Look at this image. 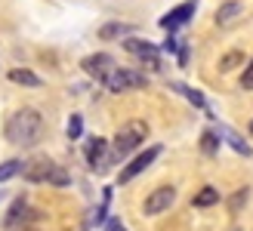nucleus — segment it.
Listing matches in <instances>:
<instances>
[{
	"label": "nucleus",
	"instance_id": "1",
	"mask_svg": "<svg viewBox=\"0 0 253 231\" xmlns=\"http://www.w3.org/2000/svg\"><path fill=\"white\" fill-rule=\"evenodd\" d=\"M3 136L16 148H34L43 139V114L37 108H19L3 123Z\"/></svg>",
	"mask_w": 253,
	"mask_h": 231
},
{
	"label": "nucleus",
	"instance_id": "2",
	"mask_svg": "<svg viewBox=\"0 0 253 231\" xmlns=\"http://www.w3.org/2000/svg\"><path fill=\"white\" fill-rule=\"evenodd\" d=\"M22 176H25V182H31V185H53V188L71 185V173H68L62 163L49 160V157H41V160L25 163Z\"/></svg>",
	"mask_w": 253,
	"mask_h": 231
},
{
	"label": "nucleus",
	"instance_id": "3",
	"mask_svg": "<svg viewBox=\"0 0 253 231\" xmlns=\"http://www.w3.org/2000/svg\"><path fill=\"white\" fill-rule=\"evenodd\" d=\"M145 139H148V123L145 120H130L115 133V139H111V154L124 160V157H130Z\"/></svg>",
	"mask_w": 253,
	"mask_h": 231
},
{
	"label": "nucleus",
	"instance_id": "4",
	"mask_svg": "<svg viewBox=\"0 0 253 231\" xmlns=\"http://www.w3.org/2000/svg\"><path fill=\"white\" fill-rule=\"evenodd\" d=\"M142 86H148V77L145 71H136V68H115L105 77L108 93H126V89H142Z\"/></svg>",
	"mask_w": 253,
	"mask_h": 231
},
{
	"label": "nucleus",
	"instance_id": "5",
	"mask_svg": "<svg viewBox=\"0 0 253 231\" xmlns=\"http://www.w3.org/2000/svg\"><path fill=\"white\" fill-rule=\"evenodd\" d=\"M86 163H90V170H96V173H105L108 170V163L111 160H118L115 154H111V145H108V139H102V136H93L90 142H86Z\"/></svg>",
	"mask_w": 253,
	"mask_h": 231
},
{
	"label": "nucleus",
	"instance_id": "6",
	"mask_svg": "<svg viewBox=\"0 0 253 231\" xmlns=\"http://www.w3.org/2000/svg\"><path fill=\"white\" fill-rule=\"evenodd\" d=\"M124 49L130 56H136L142 65H148V68H161V49L155 46V43H148V40H139V37H124Z\"/></svg>",
	"mask_w": 253,
	"mask_h": 231
},
{
	"label": "nucleus",
	"instance_id": "7",
	"mask_svg": "<svg viewBox=\"0 0 253 231\" xmlns=\"http://www.w3.org/2000/svg\"><path fill=\"white\" fill-rule=\"evenodd\" d=\"M161 151H164L161 145H148V148H145L142 154H136V157H133V160L126 163L124 170H121V185H126V182H133V179H136L139 173H145L148 166H151V163H155V160L161 157Z\"/></svg>",
	"mask_w": 253,
	"mask_h": 231
},
{
	"label": "nucleus",
	"instance_id": "8",
	"mask_svg": "<svg viewBox=\"0 0 253 231\" xmlns=\"http://www.w3.org/2000/svg\"><path fill=\"white\" fill-rule=\"evenodd\" d=\"M37 219H43V213L41 210H31L28 203H25V197H16V200H12V207H9V213H6V219H3V225L9 231H16L22 225H34Z\"/></svg>",
	"mask_w": 253,
	"mask_h": 231
},
{
	"label": "nucleus",
	"instance_id": "9",
	"mask_svg": "<svg viewBox=\"0 0 253 231\" xmlns=\"http://www.w3.org/2000/svg\"><path fill=\"white\" fill-rule=\"evenodd\" d=\"M173 203H176V188H173V185H158V188L145 197L142 213H145V216H161V213H167Z\"/></svg>",
	"mask_w": 253,
	"mask_h": 231
},
{
	"label": "nucleus",
	"instance_id": "10",
	"mask_svg": "<svg viewBox=\"0 0 253 231\" xmlns=\"http://www.w3.org/2000/svg\"><path fill=\"white\" fill-rule=\"evenodd\" d=\"M81 68H84V74H90L93 80H102V83H105V77L115 71L118 65H115V56H108V53H93V56H86V59L81 62Z\"/></svg>",
	"mask_w": 253,
	"mask_h": 231
},
{
	"label": "nucleus",
	"instance_id": "11",
	"mask_svg": "<svg viewBox=\"0 0 253 231\" xmlns=\"http://www.w3.org/2000/svg\"><path fill=\"white\" fill-rule=\"evenodd\" d=\"M195 9H198V0H185V3H179V6H173L167 16L161 19V28L164 31H176L179 25H185L188 19L195 16Z\"/></svg>",
	"mask_w": 253,
	"mask_h": 231
},
{
	"label": "nucleus",
	"instance_id": "12",
	"mask_svg": "<svg viewBox=\"0 0 253 231\" xmlns=\"http://www.w3.org/2000/svg\"><path fill=\"white\" fill-rule=\"evenodd\" d=\"M244 16V3H238V0H229V3H222L219 9H216V25L219 28H229V25H235L238 19Z\"/></svg>",
	"mask_w": 253,
	"mask_h": 231
},
{
	"label": "nucleus",
	"instance_id": "13",
	"mask_svg": "<svg viewBox=\"0 0 253 231\" xmlns=\"http://www.w3.org/2000/svg\"><path fill=\"white\" fill-rule=\"evenodd\" d=\"M136 28L133 25H124V22H108L99 28V40H121V37H130Z\"/></svg>",
	"mask_w": 253,
	"mask_h": 231
},
{
	"label": "nucleus",
	"instance_id": "14",
	"mask_svg": "<svg viewBox=\"0 0 253 231\" xmlns=\"http://www.w3.org/2000/svg\"><path fill=\"white\" fill-rule=\"evenodd\" d=\"M9 80H12V83H19V86H31V89L43 86V80H41V77H37L34 71H28V68H12V71H9Z\"/></svg>",
	"mask_w": 253,
	"mask_h": 231
},
{
	"label": "nucleus",
	"instance_id": "15",
	"mask_svg": "<svg viewBox=\"0 0 253 231\" xmlns=\"http://www.w3.org/2000/svg\"><path fill=\"white\" fill-rule=\"evenodd\" d=\"M216 133H219V136H222V139H225V142H229V145H232V148H235L238 154H247V157L253 154V151H250V145H247V142H244V139L238 136L235 130H229V126H219Z\"/></svg>",
	"mask_w": 253,
	"mask_h": 231
},
{
	"label": "nucleus",
	"instance_id": "16",
	"mask_svg": "<svg viewBox=\"0 0 253 231\" xmlns=\"http://www.w3.org/2000/svg\"><path fill=\"white\" fill-rule=\"evenodd\" d=\"M219 200V188H213V185H204V188H201L198 191V194H195V207H201V210H204V207H213V203H216Z\"/></svg>",
	"mask_w": 253,
	"mask_h": 231
},
{
	"label": "nucleus",
	"instance_id": "17",
	"mask_svg": "<svg viewBox=\"0 0 253 231\" xmlns=\"http://www.w3.org/2000/svg\"><path fill=\"white\" fill-rule=\"evenodd\" d=\"M219 142H222V139H219L216 130H204V133H201V151H204L207 157H213V154L219 151Z\"/></svg>",
	"mask_w": 253,
	"mask_h": 231
},
{
	"label": "nucleus",
	"instance_id": "18",
	"mask_svg": "<svg viewBox=\"0 0 253 231\" xmlns=\"http://www.w3.org/2000/svg\"><path fill=\"white\" fill-rule=\"evenodd\" d=\"M22 170H25V163H22L19 157H12V160H3V163H0V182H9V179H16Z\"/></svg>",
	"mask_w": 253,
	"mask_h": 231
},
{
	"label": "nucleus",
	"instance_id": "19",
	"mask_svg": "<svg viewBox=\"0 0 253 231\" xmlns=\"http://www.w3.org/2000/svg\"><path fill=\"white\" fill-rule=\"evenodd\" d=\"M238 65H244V53H241V49H232V53H225V56L219 59V71H222V74L235 71Z\"/></svg>",
	"mask_w": 253,
	"mask_h": 231
},
{
	"label": "nucleus",
	"instance_id": "20",
	"mask_svg": "<svg viewBox=\"0 0 253 231\" xmlns=\"http://www.w3.org/2000/svg\"><path fill=\"white\" fill-rule=\"evenodd\" d=\"M173 89H179V93H182V96H185L188 102H195V105H198V108H207V99H204V96H201V93H198V89H192V86H182V83H176Z\"/></svg>",
	"mask_w": 253,
	"mask_h": 231
},
{
	"label": "nucleus",
	"instance_id": "21",
	"mask_svg": "<svg viewBox=\"0 0 253 231\" xmlns=\"http://www.w3.org/2000/svg\"><path fill=\"white\" fill-rule=\"evenodd\" d=\"M84 136V117L81 114H71L68 117V139H81Z\"/></svg>",
	"mask_w": 253,
	"mask_h": 231
},
{
	"label": "nucleus",
	"instance_id": "22",
	"mask_svg": "<svg viewBox=\"0 0 253 231\" xmlns=\"http://www.w3.org/2000/svg\"><path fill=\"white\" fill-rule=\"evenodd\" d=\"M244 200H247V188H241V191L235 194V200H232V210H238V207H241Z\"/></svg>",
	"mask_w": 253,
	"mask_h": 231
},
{
	"label": "nucleus",
	"instance_id": "23",
	"mask_svg": "<svg viewBox=\"0 0 253 231\" xmlns=\"http://www.w3.org/2000/svg\"><path fill=\"white\" fill-rule=\"evenodd\" d=\"M164 53H176V37L173 34L167 37V43H164Z\"/></svg>",
	"mask_w": 253,
	"mask_h": 231
},
{
	"label": "nucleus",
	"instance_id": "24",
	"mask_svg": "<svg viewBox=\"0 0 253 231\" xmlns=\"http://www.w3.org/2000/svg\"><path fill=\"white\" fill-rule=\"evenodd\" d=\"M105 231H126V228L121 225V219H111V222L105 225Z\"/></svg>",
	"mask_w": 253,
	"mask_h": 231
},
{
	"label": "nucleus",
	"instance_id": "25",
	"mask_svg": "<svg viewBox=\"0 0 253 231\" xmlns=\"http://www.w3.org/2000/svg\"><path fill=\"white\" fill-rule=\"evenodd\" d=\"M102 219H105V207H99V210H96V219H93V222L99 225V222H102Z\"/></svg>",
	"mask_w": 253,
	"mask_h": 231
},
{
	"label": "nucleus",
	"instance_id": "26",
	"mask_svg": "<svg viewBox=\"0 0 253 231\" xmlns=\"http://www.w3.org/2000/svg\"><path fill=\"white\" fill-rule=\"evenodd\" d=\"M247 77H253V59H250V65L244 68V80H247Z\"/></svg>",
	"mask_w": 253,
	"mask_h": 231
},
{
	"label": "nucleus",
	"instance_id": "27",
	"mask_svg": "<svg viewBox=\"0 0 253 231\" xmlns=\"http://www.w3.org/2000/svg\"><path fill=\"white\" fill-rule=\"evenodd\" d=\"M16 231H41V228H34V225H22V228H16Z\"/></svg>",
	"mask_w": 253,
	"mask_h": 231
},
{
	"label": "nucleus",
	"instance_id": "28",
	"mask_svg": "<svg viewBox=\"0 0 253 231\" xmlns=\"http://www.w3.org/2000/svg\"><path fill=\"white\" fill-rule=\"evenodd\" d=\"M244 83V89H253V77H247V80H241Z\"/></svg>",
	"mask_w": 253,
	"mask_h": 231
},
{
	"label": "nucleus",
	"instance_id": "29",
	"mask_svg": "<svg viewBox=\"0 0 253 231\" xmlns=\"http://www.w3.org/2000/svg\"><path fill=\"white\" fill-rule=\"evenodd\" d=\"M250 133H253V120H250Z\"/></svg>",
	"mask_w": 253,
	"mask_h": 231
}]
</instances>
